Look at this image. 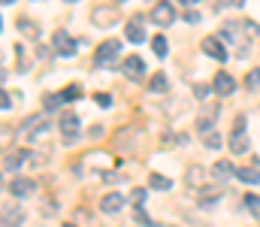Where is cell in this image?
Returning <instances> with one entry per match:
<instances>
[{
	"instance_id": "22",
	"label": "cell",
	"mask_w": 260,
	"mask_h": 227,
	"mask_svg": "<svg viewBox=\"0 0 260 227\" xmlns=\"http://www.w3.org/2000/svg\"><path fill=\"white\" fill-rule=\"evenodd\" d=\"M148 182H151V188H157V191H170V188H173V182H170L167 176H157V173H154Z\"/></svg>"
},
{
	"instance_id": "31",
	"label": "cell",
	"mask_w": 260,
	"mask_h": 227,
	"mask_svg": "<svg viewBox=\"0 0 260 227\" xmlns=\"http://www.w3.org/2000/svg\"><path fill=\"white\" fill-rule=\"evenodd\" d=\"M179 3H182V6H191V3H197V0H179Z\"/></svg>"
},
{
	"instance_id": "6",
	"label": "cell",
	"mask_w": 260,
	"mask_h": 227,
	"mask_svg": "<svg viewBox=\"0 0 260 227\" xmlns=\"http://www.w3.org/2000/svg\"><path fill=\"white\" fill-rule=\"evenodd\" d=\"M52 43H55V52H61L64 58H70V55H76V43H73V37H70L67 30H58Z\"/></svg>"
},
{
	"instance_id": "25",
	"label": "cell",
	"mask_w": 260,
	"mask_h": 227,
	"mask_svg": "<svg viewBox=\"0 0 260 227\" xmlns=\"http://www.w3.org/2000/svg\"><path fill=\"white\" fill-rule=\"evenodd\" d=\"M203 143H206L209 149H221V137H218L215 131H212V134H206V140H203Z\"/></svg>"
},
{
	"instance_id": "4",
	"label": "cell",
	"mask_w": 260,
	"mask_h": 227,
	"mask_svg": "<svg viewBox=\"0 0 260 227\" xmlns=\"http://www.w3.org/2000/svg\"><path fill=\"white\" fill-rule=\"evenodd\" d=\"M118 52H121V43H118V40H106V43L97 46V52H94V64L103 67V64H109L112 58H118Z\"/></svg>"
},
{
	"instance_id": "8",
	"label": "cell",
	"mask_w": 260,
	"mask_h": 227,
	"mask_svg": "<svg viewBox=\"0 0 260 227\" xmlns=\"http://www.w3.org/2000/svg\"><path fill=\"white\" fill-rule=\"evenodd\" d=\"M203 52H206L209 58H215V61H224V58H227V49L221 46L218 37H206V40H203Z\"/></svg>"
},
{
	"instance_id": "3",
	"label": "cell",
	"mask_w": 260,
	"mask_h": 227,
	"mask_svg": "<svg viewBox=\"0 0 260 227\" xmlns=\"http://www.w3.org/2000/svg\"><path fill=\"white\" fill-rule=\"evenodd\" d=\"M151 21H154V24H160V27H170V24L176 21V9H173V3L157 0V3H154V9H151Z\"/></svg>"
},
{
	"instance_id": "29",
	"label": "cell",
	"mask_w": 260,
	"mask_h": 227,
	"mask_svg": "<svg viewBox=\"0 0 260 227\" xmlns=\"http://www.w3.org/2000/svg\"><path fill=\"white\" fill-rule=\"evenodd\" d=\"M130 197H133V203H142V200H145V191H142V188H136Z\"/></svg>"
},
{
	"instance_id": "2",
	"label": "cell",
	"mask_w": 260,
	"mask_h": 227,
	"mask_svg": "<svg viewBox=\"0 0 260 227\" xmlns=\"http://www.w3.org/2000/svg\"><path fill=\"white\" fill-rule=\"evenodd\" d=\"M58 127H61V140H64L67 146L76 143V137H79V115L76 112H61Z\"/></svg>"
},
{
	"instance_id": "13",
	"label": "cell",
	"mask_w": 260,
	"mask_h": 227,
	"mask_svg": "<svg viewBox=\"0 0 260 227\" xmlns=\"http://www.w3.org/2000/svg\"><path fill=\"white\" fill-rule=\"evenodd\" d=\"M24 157H30V154H27V151H12V154H6V157H3V170H6V173L18 170Z\"/></svg>"
},
{
	"instance_id": "10",
	"label": "cell",
	"mask_w": 260,
	"mask_h": 227,
	"mask_svg": "<svg viewBox=\"0 0 260 227\" xmlns=\"http://www.w3.org/2000/svg\"><path fill=\"white\" fill-rule=\"evenodd\" d=\"M124 37H127L130 43H142V40H145V27H142V18H139V15H136L133 21H127Z\"/></svg>"
},
{
	"instance_id": "20",
	"label": "cell",
	"mask_w": 260,
	"mask_h": 227,
	"mask_svg": "<svg viewBox=\"0 0 260 227\" xmlns=\"http://www.w3.org/2000/svg\"><path fill=\"white\" fill-rule=\"evenodd\" d=\"M18 30H21V34H27V37H34V40L40 37V24H34L30 18H18Z\"/></svg>"
},
{
	"instance_id": "12",
	"label": "cell",
	"mask_w": 260,
	"mask_h": 227,
	"mask_svg": "<svg viewBox=\"0 0 260 227\" xmlns=\"http://www.w3.org/2000/svg\"><path fill=\"white\" fill-rule=\"evenodd\" d=\"M121 206H124V197H121V194H115V191H112V194H106V197L100 200V209H103V212H118Z\"/></svg>"
},
{
	"instance_id": "19",
	"label": "cell",
	"mask_w": 260,
	"mask_h": 227,
	"mask_svg": "<svg viewBox=\"0 0 260 227\" xmlns=\"http://www.w3.org/2000/svg\"><path fill=\"white\" fill-rule=\"evenodd\" d=\"M21 224V209H3V227H18Z\"/></svg>"
},
{
	"instance_id": "27",
	"label": "cell",
	"mask_w": 260,
	"mask_h": 227,
	"mask_svg": "<svg viewBox=\"0 0 260 227\" xmlns=\"http://www.w3.org/2000/svg\"><path fill=\"white\" fill-rule=\"evenodd\" d=\"M61 103H64L61 97H46V109H58Z\"/></svg>"
},
{
	"instance_id": "24",
	"label": "cell",
	"mask_w": 260,
	"mask_h": 227,
	"mask_svg": "<svg viewBox=\"0 0 260 227\" xmlns=\"http://www.w3.org/2000/svg\"><path fill=\"white\" fill-rule=\"evenodd\" d=\"M245 85H248L251 91H257V88H260V67H254L251 73L245 76Z\"/></svg>"
},
{
	"instance_id": "7",
	"label": "cell",
	"mask_w": 260,
	"mask_h": 227,
	"mask_svg": "<svg viewBox=\"0 0 260 227\" xmlns=\"http://www.w3.org/2000/svg\"><path fill=\"white\" fill-rule=\"evenodd\" d=\"M94 24L97 27H112V24H118V12L106 9V6H97L94 9Z\"/></svg>"
},
{
	"instance_id": "5",
	"label": "cell",
	"mask_w": 260,
	"mask_h": 227,
	"mask_svg": "<svg viewBox=\"0 0 260 227\" xmlns=\"http://www.w3.org/2000/svg\"><path fill=\"white\" fill-rule=\"evenodd\" d=\"M212 88H215L221 97H230V94L236 91V79H233L230 73H224V70H221V73H215V82H212Z\"/></svg>"
},
{
	"instance_id": "18",
	"label": "cell",
	"mask_w": 260,
	"mask_h": 227,
	"mask_svg": "<svg viewBox=\"0 0 260 227\" xmlns=\"http://www.w3.org/2000/svg\"><path fill=\"white\" fill-rule=\"evenodd\" d=\"M148 88H151L154 94H164V91L170 88V82H167V76H164V73H154V76H151V82H148Z\"/></svg>"
},
{
	"instance_id": "9",
	"label": "cell",
	"mask_w": 260,
	"mask_h": 227,
	"mask_svg": "<svg viewBox=\"0 0 260 227\" xmlns=\"http://www.w3.org/2000/svg\"><path fill=\"white\" fill-rule=\"evenodd\" d=\"M121 70H124V76H130V79H139V76L145 73V61H142L139 55H130Z\"/></svg>"
},
{
	"instance_id": "14",
	"label": "cell",
	"mask_w": 260,
	"mask_h": 227,
	"mask_svg": "<svg viewBox=\"0 0 260 227\" xmlns=\"http://www.w3.org/2000/svg\"><path fill=\"white\" fill-rule=\"evenodd\" d=\"M236 176H239L245 185H257V182H260V170H257V167H239V170H236Z\"/></svg>"
},
{
	"instance_id": "17",
	"label": "cell",
	"mask_w": 260,
	"mask_h": 227,
	"mask_svg": "<svg viewBox=\"0 0 260 227\" xmlns=\"http://www.w3.org/2000/svg\"><path fill=\"white\" fill-rule=\"evenodd\" d=\"M203 176H206V170H203V167H191V170L185 173V182H188L191 188H203V185H200V182H203Z\"/></svg>"
},
{
	"instance_id": "23",
	"label": "cell",
	"mask_w": 260,
	"mask_h": 227,
	"mask_svg": "<svg viewBox=\"0 0 260 227\" xmlns=\"http://www.w3.org/2000/svg\"><path fill=\"white\" fill-rule=\"evenodd\" d=\"M82 97V88L79 85H67L64 91H61V100H79Z\"/></svg>"
},
{
	"instance_id": "16",
	"label": "cell",
	"mask_w": 260,
	"mask_h": 227,
	"mask_svg": "<svg viewBox=\"0 0 260 227\" xmlns=\"http://www.w3.org/2000/svg\"><path fill=\"white\" fill-rule=\"evenodd\" d=\"M212 173L221 176V179H227V176H236V167H233L230 160H215V164H212Z\"/></svg>"
},
{
	"instance_id": "26",
	"label": "cell",
	"mask_w": 260,
	"mask_h": 227,
	"mask_svg": "<svg viewBox=\"0 0 260 227\" xmlns=\"http://www.w3.org/2000/svg\"><path fill=\"white\" fill-rule=\"evenodd\" d=\"M245 206L257 212V209H260V197H254V194H248V197H245Z\"/></svg>"
},
{
	"instance_id": "32",
	"label": "cell",
	"mask_w": 260,
	"mask_h": 227,
	"mask_svg": "<svg viewBox=\"0 0 260 227\" xmlns=\"http://www.w3.org/2000/svg\"><path fill=\"white\" fill-rule=\"evenodd\" d=\"M3 3H6V6H9V3H12V0H3Z\"/></svg>"
},
{
	"instance_id": "34",
	"label": "cell",
	"mask_w": 260,
	"mask_h": 227,
	"mask_svg": "<svg viewBox=\"0 0 260 227\" xmlns=\"http://www.w3.org/2000/svg\"><path fill=\"white\" fill-rule=\"evenodd\" d=\"M115 3H124V0H115Z\"/></svg>"
},
{
	"instance_id": "30",
	"label": "cell",
	"mask_w": 260,
	"mask_h": 227,
	"mask_svg": "<svg viewBox=\"0 0 260 227\" xmlns=\"http://www.w3.org/2000/svg\"><path fill=\"white\" fill-rule=\"evenodd\" d=\"M185 21H191V24H194V21H200V15L191 9V12H185Z\"/></svg>"
},
{
	"instance_id": "35",
	"label": "cell",
	"mask_w": 260,
	"mask_h": 227,
	"mask_svg": "<svg viewBox=\"0 0 260 227\" xmlns=\"http://www.w3.org/2000/svg\"><path fill=\"white\" fill-rule=\"evenodd\" d=\"M70 3H73V0H70Z\"/></svg>"
},
{
	"instance_id": "11",
	"label": "cell",
	"mask_w": 260,
	"mask_h": 227,
	"mask_svg": "<svg viewBox=\"0 0 260 227\" xmlns=\"http://www.w3.org/2000/svg\"><path fill=\"white\" fill-rule=\"evenodd\" d=\"M34 182L30 179H12V185H9V191L15 194V197H27V194H34Z\"/></svg>"
},
{
	"instance_id": "1",
	"label": "cell",
	"mask_w": 260,
	"mask_h": 227,
	"mask_svg": "<svg viewBox=\"0 0 260 227\" xmlns=\"http://www.w3.org/2000/svg\"><path fill=\"white\" fill-rule=\"evenodd\" d=\"M230 151H233V154H245V151H248V137H245V115H236L233 137H230Z\"/></svg>"
},
{
	"instance_id": "28",
	"label": "cell",
	"mask_w": 260,
	"mask_h": 227,
	"mask_svg": "<svg viewBox=\"0 0 260 227\" xmlns=\"http://www.w3.org/2000/svg\"><path fill=\"white\" fill-rule=\"evenodd\" d=\"M218 6H236L239 9V6H245V0H218Z\"/></svg>"
},
{
	"instance_id": "33",
	"label": "cell",
	"mask_w": 260,
	"mask_h": 227,
	"mask_svg": "<svg viewBox=\"0 0 260 227\" xmlns=\"http://www.w3.org/2000/svg\"><path fill=\"white\" fill-rule=\"evenodd\" d=\"M64 227H76V224H64Z\"/></svg>"
},
{
	"instance_id": "21",
	"label": "cell",
	"mask_w": 260,
	"mask_h": 227,
	"mask_svg": "<svg viewBox=\"0 0 260 227\" xmlns=\"http://www.w3.org/2000/svg\"><path fill=\"white\" fill-rule=\"evenodd\" d=\"M151 52H154L157 58H167V52H170V49H167V40H164V37H154V40H151Z\"/></svg>"
},
{
	"instance_id": "15",
	"label": "cell",
	"mask_w": 260,
	"mask_h": 227,
	"mask_svg": "<svg viewBox=\"0 0 260 227\" xmlns=\"http://www.w3.org/2000/svg\"><path fill=\"white\" fill-rule=\"evenodd\" d=\"M215 115H218V109H215V106H209V112H203V115L197 118V127H200L203 134H206V131L212 134V124H215Z\"/></svg>"
}]
</instances>
